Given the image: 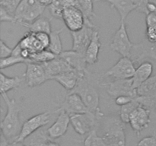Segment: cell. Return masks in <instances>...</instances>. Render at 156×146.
Returning <instances> with one entry per match:
<instances>
[{"instance_id": "6da1fadb", "label": "cell", "mask_w": 156, "mask_h": 146, "mask_svg": "<svg viewBox=\"0 0 156 146\" xmlns=\"http://www.w3.org/2000/svg\"><path fill=\"white\" fill-rule=\"evenodd\" d=\"M99 85V76L87 71L83 78L73 91L69 92L77 93L83 100L89 109V112L102 116L103 113L100 109V96L98 87Z\"/></svg>"}, {"instance_id": "7a4b0ae2", "label": "cell", "mask_w": 156, "mask_h": 146, "mask_svg": "<svg viewBox=\"0 0 156 146\" xmlns=\"http://www.w3.org/2000/svg\"><path fill=\"white\" fill-rule=\"evenodd\" d=\"M1 96L7 106V112L1 122L2 134L9 142H13L19 135L22 127L20 120L21 106L15 99L9 98L7 93H1Z\"/></svg>"}, {"instance_id": "3957f363", "label": "cell", "mask_w": 156, "mask_h": 146, "mask_svg": "<svg viewBox=\"0 0 156 146\" xmlns=\"http://www.w3.org/2000/svg\"><path fill=\"white\" fill-rule=\"evenodd\" d=\"M125 124L120 116L104 115L97 128L102 129L101 137L108 146H126Z\"/></svg>"}, {"instance_id": "277c9868", "label": "cell", "mask_w": 156, "mask_h": 146, "mask_svg": "<svg viewBox=\"0 0 156 146\" xmlns=\"http://www.w3.org/2000/svg\"><path fill=\"white\" fill-rule=\"evenodd\" d=\"M47 6L41 4L37 0H22L15 11V18L18 24L24 25L30 24L41 17Z\"/></svg>"}, {"instance_id": "5b68a950", "label": "cell", "mask_w": 156, "mask_h": 146, "mask_svg": "<svg viewBox=\"0 0 156 146\" xmlns=\"http://www.w3.org/2000/svg\"><path fill=\"white\" fill-rule=\"evenodd\" d=\"M135 44L129 38L125 21H120V26L111 39L110 48L121 56L131 58V53Z\"/></svg>"}, {"instance_id": "8992f818", "label": "cell", "mask_w": 156, "mask_h": 146, "mask_svg": "<svg viewBox=\"0 0 156 146\" xmlns=\"http://www.w3.org/2000/svg\"><path fill=\"white\" fill-rule=\"evenodd\" d=\"M102 116L95 115L91 112L70 114V124L76 132L83 135L96 129Z\"/></svg>"}, {"instance_id": "52a82bcc", "label": "cell", "mask_w": 156, "mask_h": 146, "mask_svg": "<svg viewBox=\"0 0 156 146\" xmlns=\"http://www.w3.org/2000/svg\"><path fill=\"white\" fill-rule=\"evenodd\" d=\"M108 95L115 99L119 96L126 95L136 98L138 91L133 85V78L114 79V81L102 84Z\"/></svg>"}, {"instance_id": "ba28073f", "label": "cell", "mask_w": 156, "mask_h": 146, "mask_svg": "<svg viewBox=\"0 0 156 146\" xmlns=\"http://www.w3.org/2000/svg\"><path fill=\"white\" fill-rule=\"evenodd\" d=\"M51 113V112L47 111V112L41 113L33 116L28 120H26L22 124V127H21L19 135L15 139V141L22 142L29 135L33 134L38 129L45 126L50 122Z\"/></svg>"}, {"instance_id": "9c48e42d", "label": "cell", "mask_w": 156, "mask_h": 146, "mask_svg": "<svg viewBox=\"0 0 156 146\" xmlns=\"http://www.w3.org/2000/svg\"><path fill=\"white\" fill-rule=\"evenodd\" d=\"M96 30H98L97 26L94 25L91 21H85V26L80 30L70 32L72 38H73L72 50L85 55L87 47L89 45L93 33Z\"/></svg>"}, {"instance_id": "30bf717a", "label": "cell", "mask_w": 156, "mask_h": 146, "mask_svg": "<svg viewBox=\"0 0 156 146\" xmlns=\"http://www.w3.org/2000/svg\"><path fill=\"white\" fill-rule=\"evenodd\" d=\"M136 68L131 58L121 56L120 59L105 71L101 77H111L114 79H128L133 77Z\"/></svg>"}, {"instance_id": "8fae6325", "label": "cell", "mask_w": 156, "mask_h": 146, "mask_svg": "<svg viewBox=\"0 0 156 146\" xmlns=\"http://www.w3.org/2000/svg\"><path fill=\"white\" fill-rule=\"evenodd\" d=\"M137 100L142 106L151 110L156 106V75L149 78L137 89Z\"/></svg>"}, {"instance_id": "7c38bea8", "label": "cell", "mask_w": 156, "mask_h": 146, "mask_svg": "<svg viewBox=\"0 0 156 146\" xmlns=\"http://www.w3.org/2000/svg\"><path fill=\"white\" fill-rule=\"evenodd\" d=\"M62 20L70 32L80 30L83 28L85 24V18L83 13L76 6L64 8Z\"/></svg>"}, {"instance_id": "4fadbf2b", "label": "cell", "mask_w": 156, "mask_h": 146, "mask_svg": "<svg viewBox=\"0 0 156 146\" xmlns=\"http://www.w3.org/2000/svg\"><path fill=\"white\" fill-rule=\"evenodd\" d=\"M26 85L30 88L40 86L48 80L45 69L41 63L27 62L24 75Z\"/></svg>"}, {"instance_id": "5bb4252c", "label": "cell", "mask_w": 156, "mask_h": 146, "mask_svg": "<svg viewBox=\"0 0 156 146\" xmlns=\"http://www.w3.org/2000/svg\"><path fill=\"white\" fill-rule=\"evenodd\" d=\"M150 109L140 105L131 114L129 123L137 136L150 124Z\"/></svg>"}, {"instance_id": "9a60e30c", "label": "cell", "mask_w": 156, "mask_h": 146, "mask_svg": "<svg viewBox=\"0 0 156 146\" xmlns=\"http://www.w3.org/2000/svg\"><path fill=\"white\" fill-rule=\"evenodd\" d=\"M61 109L66 111L69 114L75 113H84L89 112V109L87 107L85 103H84L83 100L77 93L69 92L65 100L61 104L60 107L56 110L59 111Z\"/></svg>"}, {"instance_id": "2e32d148", "label": "cell", "mask_w": 156, "mask_h": 146, "mask_svg": "<svg viewBox=\"0 0 156 146\" xmlns=\"http://www.w3.org/2000/svg\"><path fill=\"white\" fill-rule=\"evenodd\" d=\"M56 112H59V113L56 121L47 129L51 140L57 139L63 136L68 130L69 125L70 124V115L66 111L61 109Z\"/></svg>"}, {"instance_id": "e0dca14e", "label": "cell", "mask_w": 156, "mask_h": 146, "mask_svg": "<svg viewBox=\"0 0 156 146\" xmlns=\"http://www.w3.org/2000/svg\"><path fill=\"white\" fill-rule=\"evenodd\" d=\"M85 72L73 69L71 71H66V72L57 75L52 78V80L56 81L67 91H71L76 88V85L79 83V80L84 77Z\"/></svg>"}, {"instance_id": "ac0fdd59", "label": "cell", "mask_w": 156, "mask_h": 146, "mask_svg": "<svg viewBox=\"0 0 156 146\" xmlns=\"http://www.w3.org/2000/svg\"><path fill=\"white\" fill-rule=\"evenodd\" d=\"M58 56L65 60L70 66L74 69L80 71H87V63L85 55L76 51V50H67L62 51Z\"/></svg>"}, {"instance_id": "d6986e66", "label": "cell", "mask_w": 156, "mask_h": 146, "mask_svg": "<svg viewBox=\"0 0 156 146\" xmlns=\"http://www.w3.org/2000/svg\"><path fill=\"white\" fill-rule=\"evenodd\" d=\"M45 69L48 80H52V78L61 73L66 71H71L74 68H72L65 60L61 59L59 56H56L55 59L49 61V62L41 63Z\"/></svg>"}, {"instance_id": "ffe728a7", "label": "cell", "mask_w": 156, "mask_h": 146, "mask_svg": "<svg viewBox=\"0 0 156 146\" xmlns=\"http://www.w3.org/2000/svg\"><path fill=\"white\" fill-rule=\"evenodd\" d=\"M133 50L137 51L136 58L133 59L134 62H143L146 58L156 62V43H151L146 40L140 43L135 44Z\"/></svg>"}, {"instance_id": "44dd1931", "label": "cell", "mask_w": 156, "mask_h": 146, "mask_svg": "<svg viewBox=\"0 0 156 146\" xmlns=\"http://www.w3.org/2000/svg\"><path fill=\"white\" fill-rule=\"evenodd\" d=\"M153 72V65L149 61H144L141 62L138 68H136L133 78V87L138 89L140 85H143L146 81L152 77Z\"/></svg>"}, {"instance_id": "7402d4cb", "label": "cell", "mask_w": 156, "mask_h": 146, "mask_svg": "<svg viewBox=\"0 0 156 146\" xmlns=\"http://www.w3.org/2000/svg\"><path fill=\"white\" fill-rule=\"evenodd\" d=\"M101 47V43L100 40L98 30H96L93 33L91 42L85 51V59L88 65H94L98 62V55Z\"/></svg>"}, {"instance_id": "603a6c76", "label": "cell", "mask_w": 156, "mask_h": 146, "mask_svg": "<svg viewBox=\"0 0 156 146\" xmlns=\"http://www.w3.org/2000/svg\"><path fill=\"white\" fill-rule=\"evenodd\" d=\"M96 1L106 2L109 3L111 8H114L118 12L120 17V21H125L126 17L133 11L136 9L133 0H96Z\"/></svg>"}, {"instance_id": "cb8c5ba5", "label": "cell", "mask_w": 156, "mask_h": 146, "mask_svg": "<svg viewBox=\"0 0 156 146\" xmlns=\"http://www.w3.org/2000/svg\"><path fill=\"white\" fill-rule=\"evenodd\" d=\"M18 43L21 46V49L27 50L28 51H30V54L41 51L43 50H45L42 46V44L40 43V41L37 38L35 33L30 31L26 33L23 36V37L20 40Z\"/></svg>"}, {"instance_id": "d4e9b609", "label": "cell", "mask_w": 156, "mask_h": 146, "mask_svg": "<svg viewBox=\"0 0 156 146\" xmlns=\"http://www.w3.org/2000/svg\"><path fill=\"white\" fill-rule=\"evenodd\" d=\"M50 140L47 129L41 128L26 138L22 143L25 146H47Z\"/></svg>"}, {"instance_id": "484cf974", "label": "cell", "mask_w": 156, "mask_h": 146, "mask_svg": "<svg viewBox=\"0 0 156 146\" xmlns=\"http://www.w3.org/2000/svg\"><path fill=\"white\" fill-rule=\"evenodd\" d=\"M23 26L28 28L29 31L33 32V33L45 32L50 34L52 31L50 20H49L46 17L41 16L30 24H25Z\"/></svg>"}, {"instance_id": "4316f807", "label": "cell", "mask_w": 156, "mask_h": 146, "mask_svg": "<svg viewBox=\"0 0 156 146\" xmlns=\"http://www.w3.org/2000/svg\"><path fill=\"white\" fill-rule=\"evenodd\" d=\"M21 84V79L18 76L9 77L0 73V92L7 93L11 90H15L19 88Z\"/></svg>"}, {"instance_id": "83f0119b", "label": "cell", "mask_w": 156, "mask_h": 146, "mask_svg": "<svg viewBox=\"0 0 156 146\" xmlns=\"http://www.w3.org/2000/svg\"><path fill=\"white\" fill-rule=\"evenodd\" d=\"M62 30H63V28L59 29V30H52L51 33H50V41L47 50L54 53L56 56H59L62 52V44L60 36Z\"/></svg>"}, {"instance_id": "f1b7e54d", "label": "cell", "mask_w": 156, "mask_h": 146, "mask_svg": "<svg viewBox=\"0 0 156 146\" xmlns=\"http://www.w3.org/2000/svg\"><path fill=\"white\" fill-rule=\"evenodd\" d=\"M76 7L83 13L85 21H91L93 17H96L93 7V0H76Z\"/></svg>"}, {"instance_id": "f546056e", "label": "cell", "mask_w": 156, "mask_h": 146, "mask_svg": "<svg viewBox=\"0 0 156 146\" xmlns=\"http://www.w3.org/2000/svg\"><path fill=\"white\" fill-rule=\"evenodd\" d=\"M140 103L136 98L134 99L132 102L127 103L126 105L120 106V115L119 116L122 120V121L125 123H129V117H130L132 113L136 109L138 106H140Z\"/></svg>"}, {"instance_id": "4dcf8cb0", "label": "cell", "mask_w": 156, "mask_h": 146, "mask_svg": "<svg viewBox=\"0 0 156 146\" xmlns=\"http://www.w3.org/2000/svg\"><path fill=\"white\" fill-rule=\"evenodd\" d=\"M57 56L52 53L47 49L43 50L41 51L37 52V53H31L29 57L30 62H37V63H44V62H49L52 59H55Z\"/></svg>"}, {"instance_id": "1f68e13d", "label": "cell", "mask_w": 156, "mask_h": 146, "mask_svg": "<svg viewBox=\"0 0 156 146\" xmlns=\"http://www.w3.org/2000/svg\"><path fill=\"white\" fill-rule=\"evenodd\" d=\"M83 146H108L101 136L98 135L97 130L94 129L87 134L84 140Z\"/></svg>"}, {"instance_id": "d6a6232c", "label": "cell", "mask_w": 156, "mask_h": 146, "mask_svg": "<svg viewBox=\"0 0 156 146\" xmlns=\"http://www.w3.org/2000/svg\"><path fill=\"white\" fill-rule=\"evenodd\" d=\"M27 62H30V61L24 59L22 56H16L11 55L8 57L0 58V68L4 69V68H9V67L17 65V64H26Z\"/></svg>"}, {"instance_id": "836d02e7", "label": "cell", "mask_w": 156, "mask_h": 146, "mask_svg": "<svg viewBox=\"0 0 156 146\" xmlns=\"http://www.w3.org/2000/svg\"><path fill=\"white\" fill-rule=\"evenodd\" d=\"M50 15L57 19H62V11L64 9L62 0H53V2L48 5Z\"/></svg>"}, {"instance_id": "e575fe53", "label": "cell", "mask_w": 156, "mask_h": 146, "mask_svg": "<svg viewBox=\"0 0 156 146\" xmlns=\"http://www.w3.org/2000/svg\"><path fill=\"white\" fill-rule=\"evenodd\" d=\"M22 0H0V7L14 15L17 8Z\"/></svg>"}, {"instance_id": "d590c367", "label": "cell", "mask_w": 156, "mask_h": 146, "mask_svg": "<svg viewBox=\"0 0 156 146\" xmlns=\"http://www.w3.org/2000/svg\"><path fill=\"white\" fill-rule=\"evenodd\" d=\"M0 21L2 23L10 22L13 24H18V21L15 18V15L9 13L2 7H0Z\"/></svg>"}, {"instance_id": "8d00e7d4", "label": "cell", "mask_w": 156, "mask_h": 146, "mask_svg": "<svg viewBox=\"0 0 156 146\" xmlns=\"http://www.w3.org/2000/svg\"><path fill=\"white\" fill-rule=\"evenodd\" d=\"M133 3L135 4L136 10L140 13H143L145 15H148L149 12L147 9V5L149 2V0H133Z\"/></svg>"}, {"instance_id": "74e56055", "label": "cell", "mask_w": 156, "mask_h": 146, "mask_svg": "<svg viewBox=\"0 0 156 146\" xmlns=\"http://www.w3.org/2000/svg\"><path fill=\"white\" fill-rule=\"evenodd\" d=\"M35 35H36L37 38L38 40L40 41V43L42 44L44 48H48L50 41V34L47 33H45V32H39V33H35Z\"/></svg>"}, {"instance_id": "f35d334b", "label": "cell", "mask_w": 156, "mask_h": 146, "mask_svg": "<svg viewBox=\"0 0 156 146\" xmlns=\"http://www.w3.org/2000/svg\"><path fill=\"white\" fill-rule=\"evenodd\" d=\"M146 37L151 43H156V26H147L146 30Z\"/></svg>"}, {"instance_id": "ab89813d", "label": "cell", "mask_w": 156, "mask_h": 146, "mask_svg": "<svg viewBox=\"0 0 156 146\" xmlns=\"http://www.w3.org/2000/svg\"><path fill=\"white\" fill-rule=\"evenodd\" d=\"M137 146H156V135L145 137L139 141Z\"/></svg>"}, {"instance_id": "60d3db41", "label": "cell", "mask_w": 156, "mask_h": 146, "mask_svg": "<svg viewBox=\"0 0 156 146\" xmlns=\"http://www.w3.org/2000/svg\"><path fill=\"white\" fill-rule=\"evenodd\" d=\"M13 49L10 48L5 43L3 40H1L0 42V58H5L8 56H11L12 53Z\"/></svg>"}, {"instance_id": "b9f144b4", "label": "cell", "mask_w": 156, "mask_h": 146, "mask_svg": "<svg viewBox=\"0 0 156 146\" xmlns=\"http://www.w3.org/2000/svg\"><path fill=\"white\" fill-rule=\"evenodd\" d=\"M135 98L132 97H129V96H126V95H122L119 96V97H116L115 98V103L117 106H122L123 105H126L127 103H130Z\"/></svg>"}, {"instance_id": "7bdbcfd3", "label": "cell", "mask_w": 156, "mask_h": 146, "mask_svg": "<svg viewBox=\"0 0 156 146\" xmlns=\"http://www.w3.org/2000/svg\"><path fill=\"white\" fill-rule=\"evenodd\" d=\"M0 146H25L22 142H9L5 137L1 134V141H0Z\"/></svg>"}, {"instance_id": "ee69618b", "label": "cell", "mask_w": 156, "mask_h": 146, "mask_svg": "<svg viewBox=\"0 0 156 146\" xmlns=\"http://www.w3.org/2000/svg\"><path fill=\"white\" fill-rule=\"evenodd\" d=\"M146 24L147 26H156V13H149L146 15Z\"/></svg>"}, {"instance_id": "f6af8a7d", "label": "cell", "mask_w": 156, "mask_h": 146, "mask_svg": "<svg viewBox=\"0 0 156 146\" xmlns=\"http://www.w3.org/2000/svg\"><path fill=\"white\" fill-rule=\"evenodd\" d=\"M147 9L149 13H156V4L155 2H149L147 5Z\"/></svg>"}, {"instance_id": "bcb514c9", "label": "cell", "mask_w": 156, "mask_h": 146, "mask_svg": "<svg viewBox=\"0 0 156 146\" xmlns=\"http://www.w3.org/2000/svg\"><path fill=\"white\" fill-rule=\"evenodd\" d=\"M41 4L44 5L48 7V5H50L52 2H53V0H37Z\"/></svg>"}, {"instance_id": "7dc6e473", "label": "cell", "mask_w": 156, "mask_h": 146, "mask_svg": "<svg viewBox=\"0 0 156 146\" xmlns=\"http://www.w3.org/2000/svg\"><path fill=\"white\" fill-rule=\"evenodd\" d=\"M47 146H59V144H57L56 142H55V141H53V140H50V141H49Z\"/></svg>"}]
</instances>
